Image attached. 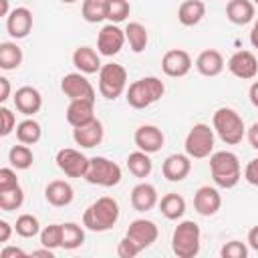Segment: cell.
<instances>
[{
  "mask_svg": "<svg viewBox=\"0 0 258 258\" xmlns=\"http://www.w3.org/2000/svg\"><path fill=\"white\" fill-rule=\"evenodd\" d=\"M210 173L218 187L232 189L242 179L240 159L232 151H216L210 155Z\"/></svg>",
  "mask_w": 258,
  "mask_h": 258,
  "instance_id": "obj_1",
  "label": "cell"
},
{
  "mask_svg": "<svg viewBox=\"0 0 258 258\" xmlns=\"http://www.w3.org/2000/svg\"><path fill=\"white\" fill-rule=\"evenodd\" d=\"M119 220V204L117 200L103 196L95 200L83 214V226L91 232H107Z\"/></svg>",
  "mask_w": 258,
  "mask_h": 258,
  "instance_id": "obj_2",
  "label": "cell"
},
{
  "mask_svg": "<svg viewBox=\"0 0 258 258\" xmlns=\"http://www.w3.org/2000/svg\"><path fill=\"white\" fill-rule=\"evenodd\" d=\"M165 93V85L157 77H141L133 81L125 91V101L133 109H147L157 103Z\"/></svg>",
  "mask_w": 258,
  "mask_h": 258,
  "instance_id": "obj_3",
  "label": "cell"
},
{
  "mask_svg": "<svg viewBox=\"0 0 258 258\" xmlns=\"http://www.w3.org/2000/svg\"><path fill=\"white\" fill-rule=\"evenodd\" d=\"M212 127L216 135L226 143V145H238L244 135H246V125L244 119L230 107H220L216 109L212 117Z\"/></svg>",
  "mask_w": 258,
  "mask_h": 258,
  "instance_id": "obj_4",
  "label": "cell"
},
{
  "mask_svg": "<svg viewBox=\"0 0 258 258\" xmlns=\"http://www.w3.org/2000/svg\"><path fill=\"white\" fill-rule=\"evenodd\" d=\"M202 230L194 220H183L175 226L171 236V250L177 258H194L200 254Z\"/></svg>",
  "mask_w": 258,
  "mask_h": 258,
  "instance_id": "obj_5",
  "label": "cell"
},
{
  "mask_svg": "<svg viewBox=\"0 0 258 258\" xmlns=\"http://www.w3.org/2000/svg\"><path fill=\"white\" fill-rule=\"evenodd\" d=\"M97 75H99V93L105 99L115 101L127 91V71L123 64L107 62L101 67Z\"/></svg>",
  "mask_w": 258,
  "mask_h": 258,
  "instance_id": "obj_6",
  "label": "cell"
},
{
  "mask_svg": "<svg viewBox=\"0 0 258 258\" xmlns=\"http://www.w3.org/2000/svg\"><path fill=\"white\" fill-rule=\"evenodd\" d=\"M85 179L93 185H101V187H113L121 181V167L111 161L109 157L97 155L89 159V167L85 173Z\"/></svg>",
  "mask_w": 258,
  "mask_h": 258,
  "instance_id": "obj_7",
  "label": "cell"
},
{
  "mask_svg": "<svg viewBox=\"0 0 258 258\" xmlns=\"http://www.w3.org/2000/svg\"><path fill=\"white\" fill-rule=\"evenodd\" d=\"M214 127L206 125V123H196L187 135H185V143L183 149L191 159H204L210 157L214 151Z\"/></svg>",
  "mask_w": 258,
  "mask_h": 258,
  "instance_id": "obj_8",
  "label": "cell"
},
{
  "mask_svg": "<svg viewBox=\"0 0 258 258\" xmlns=\"http://www.w3.org/2000/svg\"><path fill=\"white\" fill-rule=\"evenodd\" d=\"M54 161H56V167L67 177H85L87 167H89V157L83 155L79 149H73V147L58 149Z\"/></svg>",
  "mask_w": 258,
  "mask_h": 258,
  "instance_id": "obj_9",
  "label": "cell"
},
{
  "mask_svg": "<svg viewBox=\"0 0 258 258\" xmlns=\"http://www.w3.org/2000/svg\"><path fill=\"white\" fill-rule=\"evenodd\" d=\"M125 30H121L117 24L109 22L105 24L97 34V50L101 56H115L121 52L125 44Z\"/></svg>",
  "mask_w": 258,
  "mask_h": 258,
  "instance_id": "obj_10",
  "label": "cell"
},
{
  "mask_svg": "<svg viewBox=\"0 0 258 258\" xmlns=\"http://www.w3.org/2000/svg\"><path fill=\"white\" fill-rule=\"evenodd\" d=\"M60 91L64 93V97L69 101H77V99L95 101V87L87 81V77L83 73H69V75H64L62 81H60Z\"/></svg>",
  "mask_w": 258,
  "mask_h": 258,
  "instance_id": "obj_11",
  "label": "cell"
},
{
  "mask_svg": "<svg viewBox=\"0 0 258 258\" xmlns=\"http://www.w3.org/2000/svg\"><path fill=\"white\" fill-rule=\"evenodd\" d=\"M161 71L171 79H181L191 71V56L183 48H171L161 56Z\"/></svg>",
  "mask_w": 258,
  "mask_h": 258,
  "instance_id": "obj_12",
  "label": "cell"
},
{
  "mask_svg": "<svg viewBox=\"0 0 258 258\" xmlns=\"http://www.w3.org/2000/svg\"><path fill=\"white\" fill-rule=\"evenodd\" d=\"M228 71L242 81H250L258 75V60L250 50H236L228 58Z\"/></svg>",
  "mask_w": 258,
  "mask_h": 258,
  "instance_id": "obj_13",
  "label": "cell"
},
{
  "mask_svg": "<svg viewBox=\"0 0 258 258\" xmlns=\"http://www.w3.org/2000/svg\"><path fill=\"white\" fill-rule=\"evenodd\" d=\"M125 236H129L141 250H145V248H149V246L157 240V236H159V228H157L155 222H151V220L137 218V220H133V222L129 224Z\"/></svg>",
  "mask_w": 258,
  "mask_h": 258,
  "instance_id": "obj_14",
  "label": "cell"
},
{
  "mask_svg": "<svg viewBox=\"0 0 258 258\" xmlns=\"http://www.w3.org/2000/svg\"><path fill=\"white\" fill-rule=\"evenodd\" d=\"M222 208V196L218 191V187H212V185H202L196 189L194 194V210L200 214V216H214L218 214V210Z\"/></svg>",
  "mask_w": 258,
  "mask_h": 258,
  "instance_id": "obj_15",
  "label": "cell"
},
{
  "mask_svg": "<svg viewBox=\"0 0 258 258\" xmlns=\"http://www.w3.org/2000/svg\"><path fill=\"white\" fill-rule=\"evenodd\" d=\"M133 141L137 145V149L145 151V153H157L163 143H165V135L159 127L155 125H141L135 129V135H133Z\"/></svg>",
  "mask_w": 258,
  "mask_h": 258,
  "instance_id": "obj_16",
  "label": "cell"
},
{
  "mask_svg": "<svg viewBox=\"0 0 258 258\" xmlns=\"http://www.w3.org/2000/svg\"><path fill=\"white\" fill-rule=\"evenodd\" d=\"M6 30L12 38H26L32 30V12L26 6H16L6 16Z\"/></svg>",
  "mask_w": 258,
  "mask_h": 258,
  "instance_id": "obj_17",
  "label": "cell"
},
{
  "mask_svg": "<svg viewBox=\"0 0 258 258\" xmlns=\"http://www.w3.org/2000/svg\"><path fill=\"white\" fill-rule=\"evenodd\" d=\"M191 171V157L187 153H171L161 165V173L167 181H183Z\"/></svg>",
  "mask_w": 258,
  "mask_h": 258,
  "instance_id": "obj_18",
  "label": "cell"
},
{
  "mask_svg": "<svg viewBox=\"0 0 258 258\" xmlns=\"http://www.w3.org/2000/svg\"><path fill=\"white\" fill-rule=\"evenodd\" d=\"M12 99H14L16 111L22 113V115H26V117L38 113L40 107H42V95H40V91L34 89V87H30V85H24V87L16 89V93H14Z\"/></svg>",
  "mask_w": 258,
  "mask_h": 258,
  "instance_id": "obj_19",
  "label": "cell"
},
{
  "mask_svg": "<svg viewBox=\"0 0 258 258\" xmlns=\"http://www.w3.org/2000/svg\"><path fill=\"white\" fill-rule=\"evenodd\" d=\"M105 137V129H103V123L95 117L91 123L87 125H81V127H73V139L77 145H81L83 149H91V147H97Z\"/></svg>",
  "mask_w": 258,
  "mask_h": 258,
  "instance_id": "obj_20",
  "label": "cell"
},
{
  "mask_svg": "<svg viewBox=\"0 0 258 258\" xmlns=\"http://www.w3.org/2000/svg\"><path fill=\"white\" fill-rule=\"evenodd\" d=\"M159 204L157 198V189L153 183L147 181H139L133 189H131V206L137 212H149Z\"/></svg>",
  "mask_w": 258,
  "mask_h": 258,
  "instance_id": "obj_21",
  "label": "cell"
},
{
  "mask_svg": "<svg viewBox=\"0 0 258 258\" xmlns=\"http://www.w3.org/2000/svg\"><path fill=\"white\" fill-rule=\"evenodd\" d=\"M95 119V101L89 99H77L71 101L67 107V121L73 127H81L87 125Z\"/></svg>",
  "mask_w": 258,
  "mask_h": 258,
  "instance_id": "obj_22",
  "label": "cell"
},
{
  "mask_svg": "<svg viewBox=\"0 0 258 258\" xmlns=\"http://www.w3.org/2000/svg\"><path fill=\"white\" fill-rule=\"evenodd\" d=\"M44 198L50 206L54 208H64L75 200V189L69 181L64 179H52L46 187H44Z\"/></svg>",
  "mask_w": 258,
  "mask_h": 258,
  "instance_id": "obj_23",
  "label": "cell"
},
{
  "mask_svg": "<svg viewBox=\"0 0 258 258\" xmlns=\"http://www.w3.org/2000/svg\"><path fill=\"white\" fill-rule=\"evenodd\" d=\"M256 16V4L252 0H228L226 4V18L236 24V26H244L248 22H252Z\"/></svg>",
  "mask_w": 258,
  "mask_h": 258,
  "instance_id": "obj_24",
  "label": "cell"
},
{
  "mask_svg": "<svg viewBox=\"0 0 258 258\" xmlns=\"http://www.w3.org/2000/svg\"><path fill=\"white\" fill-rule=\"evenodd\" d=\"M73 64L77 67L79 73L83 75H95L101 71V56H99V50L91 48V46H79L75 52H73Z\"/></svg>",
  "mask_w": 258,
  "mask_h": 258,
  "instance_id": "obj_25",
  "label": "cell"
},
{
  "mask_svg": "<svg viewBox=\"0 0 258 258\" xmlns=\"http://www.w3.org/2000/svg\"><path fill=\"white\" fill-rule=\"evenodd\" d=\"M196 69L204 77H218L224 71V56L216 48H206L196 58Z\"/></svg>",
  "mask_w": 258,
  "mask_h": 258,
  "instance_id": "obj_26",
  "label": "cell"
},
{
  "mask_svg": "<svg viewBox=\"0 0 258 258\" xmlns=\"http://www.w3.org/2000/svg\"><path fill=\"white\" fill-rule=\"evenodd\" d=\"M206 16V4L202 0H183L177 8V20L183 26H196Z\"/></svg>",
  "mask_w": 258,
  "mask_h": 258,
  "instance_id": "obj_27",
  "label": "cell"
},
{
  "mask_svg": "<svg viewBox=\"0 0 258 258\" xmlns=\"http://www.w3.org/2000/svg\"><path fill=\"white\" fill-rule=\"evenodd\" d=\"M125 38L129 42V48L139 54L147 48V42H149V34H147V28L141 24V22H129L125 26Z\"/></svg>",
  "mask_w": 258,
  "mask_h": 258,
  "instance_id": "obj_28",
  "label": "cell"
},
{
  "mask_svg": "<svg viewBox=\"0 0 258 258\" xmlns=\"http://www.w3.org/2000/svg\"><path fill=\"white\" fill-rule=\"evenodd\" d=\"M22 48L16 42H0V69L2 71H14L22 64Z\"/></svg>",
  "mask_w": 258,
  "mask_h": 258,
  "instance_id": "obj_29",
  "label": "cell"
},
{
  "mask_svg": "<svg viewBox=\"0 0 258 258\" xmlns=\"http://www.w3.org/2000/svg\"><path fill=\"white\" fill-rule=\"evenodd\" d=\"M127 169H129L135 177L143 179V177H147V175L151 173V169H153V161H151L149 153L137 149V151H133V153L127 155Z\"/></svg>",
  "mask_w": 258,
  "mask_h": 258,
  "instance_id": "obj_30",
  "label": "cell"
},
{
  "mask_svg": "<svg viewBox=\"0 0 258 258\" xmlns=\"http://www.w3.org/2000/svg\"><path fill=\"white\" fill-rule=\"evenodd\" d=\"M185 200L179 194H165L159 202V210L167 220H179L185 214Z\"/></svg>",
  "mask_w": 258,
  "mask_h": 258,
  "instance_id": "obj_31",
  "label": "cell"
},
{
  "mask_svg": "<svg viewBox=\"0 0 258 258\" xmlns=\"http://www.w3.org/2000/svg\"><path fill=\"white\" fill-rule=\"evenodd\" d=\"M42 137V129H40V123L34 121V119H24L16 125V139L18 143H24V145H34L38 143Z\"/></svg>",
  "mask_w": 258,
  "mask_h": 258,
  "instance_id": "obj_32",
  "label": "cell"
},
{
  "mask_svg": "<svg viewBox=\"0 0 258 258\" xmlns=\"http://www.w3.org/2000/svg\"><path fill=\"white\" fill-rule=\"evenodd\" d=\"M81 16L91 24L107 20V0H83Z\"/></svg>",
  "mask_w": 258,
  "mask_h": 258,
  "instance_id": "obj_33",
  "label": "cell"
},
{
  "mask_svg": "<svg viewBox=\"0 0 258 258\" xmlns=\"http://www.w3.org/2000/svg\"><path fill=\"white\" fill-rule=\"evenodd\" d=\"M8 161L14 169H28L32 163H34V155H32V149L24 143H18V145H12L10 151H8Z\"/></svg>",
  "mask_w": 258,
  "mask_h": 258,
  "instance_id": "obj_34",
  "label": "cell"
},
{
  "mask_svg": "<svg viewBox=\"0 0 258 258\" xmlns=\"http://www.w3.org/2000/svg\"><path fill=\"white\" fill-rule=\"evenodd\" d=\"M83 242H85L83 226H79L75 222L62 224V248L64 250H77L79 246H83Z\"/></svg>",
  "mask_w": 258,
  "mask_h": 258,
  "instance_id": "obj_35",
  "label": "cell"
},
{
  "mask_svg": "<svg viewBox=\"0 0 258 258\" xmlns=\"http://www.w3.org/2000/svg\"><path fill=\"white\" fill-rule=\"evenodd\" d=\"M24 204V189L18 185L8 187V189H0V210L2 212H12L18 210Z\"/></svg>",
  "mask_w": 258,
  "mask_h": 258,
  "instance_id": "obj_36",
  "label": "cell"
},
{
  "mask_svg": "<svg viewBox=\"0 0 258 258\" xmlns=\"http://www.w3.org/2000/svg\"><path fill=\"white\" fill-rule=\"evenodd\" d=\"M14 232L20 236V238H34L40 234V222L36 216L32 214H20L16 218V224H14Z\"/></svg>",
  "mask_w": 258,
  "mask_h": 258,
  "instance_id": "obj_37",
  "label": "cell"
},
{
  "mask_svg": "<svg viewBox=\"0 0 258 258\" xmlns=\"http://www.w3.org/2000/svg\"><path fill=\"white\" fill-rule=\"evenodd\" d=\"M40 244L50 248V250H56V248H62V224H48L40 230Z\"/></svg>",
  "mask_w": 258,
  "mask_h": 258,
  "instance_id": "obj_38",
  "label": "cell"
},
{
  "mask_svg": "<svg viewBox=\"0 0 258 258\" xmlns=\"http://www.w3.org/2000/svg\"><path fill=\"white\" fill-rule=\"evenodd\" d=\"M131 12V4L127 0H107V20L113 24L123 22Z\"/></svg>",
  "mask_w": 258,
  "mask_h": 258,
  "instance_id": "obj_39",
  "label": "cell"
},
{
  "mask_svg": "<svg viewBox=\"0 0 258 258\" xmlns=\"http://www.w3.org/2000/svg\"><path fill=\"white\" fill-rule=\"evenodd\" d=\"M222 258H248V246L240 240H230L220 250Z\"/></svg>",
  "mask_w": 258,
  "mask_h": 258,
  "instance_id": "obj_40",
  "label": "cell"
},
{
  "mask_svg": "<svg viewBox=\"0 0 258 258\" xmlns=\"http://www.w3.org/2000/svg\"><path fill=\"white\" fill-rule=\"evenodd\" d=\"M0 121H2V125H0V135L2 137H8L12 131H16V117H14V113L8 109V107H0Z\"/></svg>",
  "mask_w": 258,
  "mask_h": 258,
  "instance_id": "obj_41",
  "label": "cell"
},
{
  "mask_svg": "<svg viewBox=\"0 0 258 258\" xmlns=\"http://www.w3.org/2000/svg\"><path fill=\"white\" fill-rule=\"evenodd\" d=\"M139 252H141V248L129 236H123L119 240V244H117V256L119 258H135Z\"/></svg>",
  "mask_w": 258,
  "mask_h": 258,
  "instance_id": "obj_42",
  "label": "cell"
},
{
  "mask_svg": "<svg viewBox=\"0 0 258 258\" xmlns=\"http://www.w3.org/2000/svg\"><path fill=\"white\" fill-rule=\"evenodd\" d=\"M18 185V177H16V171L14 167H2L0 169V189H8V187H14Z\"/></svg>",
  "mask_w": 258,
  "mask_h": 258,
  "instance_id": "obj_43",
  "label": "cell"
},
{
  "mask_svg": "<svg viewBox=\"0 0 258 258\" xmlns=\"http://www.w3.org/2000/svg\"><path fill=\"white\" fill-rule=\"evenodd\" d=\"M244 179L250 183V185H256L258 187V157L250 159L244 167Z\"/></svg>",
  "mask_w": 258,
  "mask_h": 258,
  "instance_id": "obj_44",
  "label": "cell"
},
{
  "mask_svg": "<svg viewBox=\"0 0 258 258\" xmlns=\"http://www.w3.org/2000/svg\"><path fill=\"white\" fill-rule=\"evenodd\" d=\"M0 256L2 258H26V252L22 250V248H16V246H4L2 250H0Z\"/></svg>",
  "mask_w": 258,
  "mask_h": 258,
  "instance_id": "obj_45",
  "label": "cell"
},
{
  "mask_svg": "<svg viewBox=\"0 0 258 258\" xmlns=\"http://www.w3.org/2000/svg\"><path fill=\"white\" fill-rule=\"evenodd\" d=\"M10 99V81L6 77H0V103H6Z\"/></svg>",
  "mask_w": 258,
  "mask_h": 258,
  "instance_id": "obj_46",
  "label": "cell"
},
{
  "mask_svg": "<svg viewBox=\"0 0 258 258\" xmlns=\"http://www.w3.org/2000/svg\"><path fill=\"white\" fill-rule=\"evenodd\" d=\"M12 236V226L6 220H0V244H6Z\"/></svg>",
  "mask_w": 258,
  "mask_h": 258,
  "instance_id": "obj_47",
  "label": "cell"
},
{
  "mask_svg": "<svg viewBox=\"0 0 258 258\" xmlns=\"http://www.w3.org/2000/svg\"><path fill=\"white\" fill-rule=\"evenodd\" d=\"M246 137H248V143L258 149V123H252L250 129H246Z\"/></svg>",
  "mask_w": 258,
  "mask_h": 258,
  "instance_id": "obj_48",
  "label": "cell"
},
{
  "mask_svg": "<svg viewBox=\"0 0 258 258\" xmlns=\"http://www.w3.org/2000/svg\"><path fill=\"white\" fill-rule=\"evenodd\" d=\"M248 246L254 252H258V226H254V228L248 230Z\"/></svg>",
  "mask_w": 258,
  "mask_h": 258,
  "instance_id": "obj_49",
  "label": "cell"
},
{
  "mask_svg": "<svg viewBox=\"0 0 258 258\" xmlns=\"http://www.w3.org/2000/svg\"><path fill=\"white\" fill-rule=\"evenodd\" d=\"M30 256H34V258H54V250H50V248L42 246L40 250H34Z\"/></svg>",
  "mask_w": 258,
  "mask_h": 258,
  "instance_id": "obj_50",
  "label": "cell"
},
{
  "mask_svg": "<svg viewBox=\"0 0 258 258\" xmlns=\"http://www.w3.org/2000/svg\"><path fill=\"white\" fill-rule=\"evenodd\" d=\"M248 97H250V103L258 109V81H254L250 85V91H248Z\"/></svg>",
  "mask_w": 258,
  "mask_h": 258,
  "instance_id": "obj_51",
  "label": "cell"
},
{
  "mask_svg": "<svg viewBox=\"0 0 258 258\" xmlns=\"http://www.w3.org/2000/svg\"><path fill=\"white\" fill-rule=\"evenodd\" d=\"M250 44H252L254 48H258V18L254 20L252 30H250Z\"/></svg>",
  "mask_w": 258,
  "mask_h": 258,
  "instance_id": "obj_52",
  "label": "cell"
},
{
  "mask_svg": "<svg viewBox=\"0 0 258 258\" xmlns=\"http://www.w3.org/2000/svg\"><path fill=\"white\" fill-rule=\"evenodd\" d=\"M12 10H10V4L8 0H0V16H8Z\"/></svg>",
  "mask_w": 258,
  "mask_h": 258,
  "instance_id": "obj_53",
  "label": "cell"
},
{
  "mask_svg": "<svg viewBox=\"0 0 258 258\" xmlns=\"http://www.w3.org/2000/svg\"><path fill=\"white\" fill-rule=\"evenodd\" d=\"M60 2H62V4H75L77 0H60Z\"/></svg>",
  "mask_w": 258,
  "mask_h": 258,
  "instance_id": "obj_54",
  "label": "cell"
},
{
  "mask_svg": "<svg viewBox=\"0 0 258 258\" xmlns=\"http://www.w3.org/2000/svg\"><path fill=\"white\" fill-rule=\"evenodd\" d=\"M252 2H254V4H256V6H258V0H252Z\"/></svg>",
  "mask_w": 258,
  "mask_h": 258,
  "instance_id": "obj_55",
  "label": "cell"
}]
</instances>
